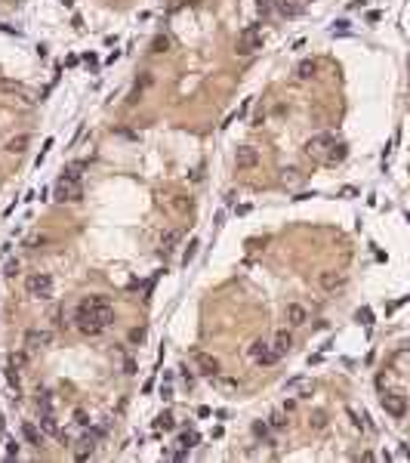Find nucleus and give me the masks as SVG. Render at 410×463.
<instances>
[{
  "instance_id": "obj_27",
  "label": "nucleus",
  "mask_w": 410,
  "mask_h": 463,
  "mask_svg": "<svg viewBox=\"0 0 410 463\" xmlns=\"http://www.w3.org/2000/svg\"><path fill=\"white\" fill-rule=\"evenodd\" d=\"M6 383H9V386H13L16 392L22 389V377H19V367H13V364H9V367H6Z\"/></svg>"
},
{
  "instance_id": "obj_5",
  "label": "nucleus",
  "mask_w": 410,
  "mask_h": 463,
  "mask_svg": "<svg viewBox=\"0 0 410 463\" xmlns=\"http://www.w3.org/2000/svg\"><path fill=\"white\" fill-rule=\"evenodd\" d=\"M379 401H382L385 414H392L395 420H401V417L407 414V398H404V392H382Z\"/></svg>"
},
{
  "instance_id": "obj_40",
  "label": "nucleus",
  "mask_w": 410,
  "mask_h": 463,
  "mask_svg": "<svg viewBox=\"0 0 410 463\" xmlns=\"http://www.w3.org/2000/svg\"><path fill=\"white\" fill-rule=\"evenodd\" d=\"M84 62H87V65L93 68V65H96V62H99V59H96V53H87V56H84Z\"/></svg>"
},
{
  "instance_id": "obj_28",
  "label": "nucleus",
  "mask_w": 410,
  "mask_h": 463,
  "mask_svg": "<svg viewBox=\"0 0 410 463\" xmlns=\"http://www.w3.org/2000/svg\"><path fill=\"white\" fill-rule=\"evenodd\" d=\"M173 207H176V210H179V213L191 210V198H182V195H179V198H173Z\"/></svg>"
},
{
  "instance_id": "obj_30",
  "label": "nucleus",
  "mask_w": 410,
  "mask_h": 463,
  "mask_svg": "<svg viewBox=\"0 0 410 463\" xmlns=\"http://www.w3.org/2000/svg\"><path fill=\"white\" fill-rule=\"evenodd\" d=\"M348 25H351V22H348V19H336V22H333V28H330V31H333V34H348Z\"/></svg>"
},
{
  "instance_id": "obj_3",
  "label": "nucleus",
  "mask_w": 410,
  "mask_h": 463,
  "mask_svg": "<svg viewBox=\"0 0 410 463\" xmlns=\"http://www.w3.org/2000/svg\"><path fill=\"white\" fill-rule=\"evenodd\" d=\"M250 355H253V362L262 364V367H272V364L281 362V352L275 349L272 343H265V340H256V343L250 346Z\"/></svg>"
},
{
  "instance_id": "obj_31",
  "label": "nucleus",
  "mask_w": 410,
  "mask_h": 463,
  "mask_svg": "<svg viewBox=\"0 0 410 463\" xmlns=\"http://www.w3.org/2000/svg\"><path fill=\"white\" fill-rule=\"evenodd\" d=\"M194 253H197V241H191V244H189V250H185V253H182V263H185V265H189V263L194 260Z\"/></svg>"
},
{
  "instance_id": "obj_8",
  "label": "nucleus",
  "mask_w": 410,
  "mask_h": 463,
  "mask_svg": "<svg viewBox=\"0 0 410 463\" xmlns=\"http://www.w3.org/2000/svg\"><path fill=\"white\" fill-rule=\"evenodd\" d=\"M234 164H238V170H253L259 164V152H256L253 145H241L238 152H234Z\"/></svg>"
},
{
  "instance_id": "obj_33",
  "label": "nucleus",
  "mask_w": 410,
  "mask_h": 463,
  "mask_svg": "<svg viewBox=\"0 0 410 463\" xmlns=\"http://www.w3.org/2000/svg\"><path fill=\"white\" fill-rule=\"evenodd\" d=\"M25 362H28V358H25V352H19V355H9V364H13V367H25Z\"/></svg>"
},
{
  "instance_id": "obj_34",
  "label": "nucleus",
  "mask_w": 410,
  "mask_h": 463,
  "mask_svg": "<svg viewBox=\"0 0 410 463\" xmlns=\"http://www.w3.org/2000/svg\"><path fill=\"white\" fill-rule=\"evenodd\" d=\"M160 398H163V401H170V398H173V386H170V380L160 386Z\"/></svg>"
},
{
  "instance_id": "obj_41",
  "label": "nucleus",
  "mask_w": 410,
  "mask_h": 463,
  "mask_svg": "<svg viewBox=\"0 0 410 463\" xmlns=\"http://www.w3.org/2000/svg\"><path fill=\"white\" fill-rule=\"evenodd\" d=\"M191 179H194V182H201V179H204V167H197V170L191 173Z\"/></svg>"
},
{
  "instance_id": "obj_11",
  "label": "nucleus",
  "mask_w": 410,
  "mask_h": 463,
  "mask_svg": "<svg viewBox=\"0 0 410 463\" xmlns=\"http://www.w3.org/2000/svg\"><path fill=\"white\" fill-rule=\"evenodd\" d=\"M327 145H330V136H327V133H318L315 139H309V142H306V155H309V158H324Z\"/></svg>"
},
{
  "instance_id": "obj_13",
  "label": "nucleus",
  "mask_w": 410,
  "mask_h": 463,
  "mask_svg": "<svg viewBox=\"0 0 410 463\" xmlns=\"http://www.w3.org/2000/svg\"><path fill=\"white\" fill-rule=\"evenodd\" d=\"M318 284L324 287V291H339V287H346V278L339 275V272H321L318 275Z\"/></svg>"
},
{
  "instance_id": "obj_29",
  "label": "nucleus",
  "mask_w": 410,
  "mask_h": 463,
  "mask_svg": "<svg viewBox=\"0 0 410 463\" xmlns=\"http://www.w3.org/2000/svg\"><path fill=\"white\" fill-rule=\"evenodd\" d=\"M358 321L364 324V328H370V324H373V312H370L367 306H364V309H358Z\"/></svg>"
},
{
  "instance_id": "obj_6",
  "label": "nucleus",
  "mask_w": 410,
  "mask_h": 463,
  "mask_svg": "<svg viewBox=\"0 0 410 463\" xmlns=\"http://www.w3.org/2000/svg\"><path fill=\"white\" fill-rule=\"evenodd\" d=\"M256 50H262V34H259V28H256V25H250V28H244V34H241L238 53H241V56H253Z\"/></svg>"
},
{
  "instance_id": "obj_43",
  "label": "nucleus",
  "mask_w": 410,
  "mask_h": 463,
  "mask_svg": "<svg viewBox=\"0 0 410 463\" xmlns=\"http://www.w3.org/2000/svg\"><path fill=\"white\" fill-rule=\"evenodd\" d=\"M62 3H65V6H68V9H71V6H74V0H62Z\"/></svg>"
},
{
  "instance_id": "obj_35",
  "label": "nucleus",
  "mask_w": 410,
  "mask_h": 463,
  "mask_svg": "<svg viewBox=\"0 0 410 463\" xmlns=\"http://www.w3.org/2000/svg\"><path fill=\"white\" fill-rule=\"evenodd\" d=\"M142 340H145V331H142V328L130 331V343H142Z\"/></svg>"
},
{
  "instance_id": "obj_17",
  "label": "nucleus",
  "mask_w": 410,
  "mask_h": 463,
  "mask_svg": "<svg viewBox=\"0 0 410 463\" xmlns=\"http://www.w3.org/2000/svg\"><path fill=\"white\" fill-rule=\"evenodd\" d=\"M84 170H87V161H74V164H68V167H65V173H62V176H65V179H74V182H80V176H84Z\"/></svg>"
},
{
  "instance_id": "obj_39",
  "label": "nucleus",
  "mask_w": 410,
  "mask_h": 463,
  "mask_svg": "<svg viewBox=\"0 0 410 463\" xmlns=\"http://www.w3.org/2000/svg\"><path fill=\"white\" fill-rule=\"evenodd\" d=\"M19 272V260H13V263H6V275H16Z\"/></svg>"
},
{
  "instance_id": "obj_10",
  "label": "nucleus",
  "mask_w": 410,
  "mask_h": 463,
  "mask_svg": "<svg viewBox=\"0 0 410 463\" xmlns=\"http://www.w3.org/2000/svg\"><path fill=\"white\" fill-rule=\"evenodd\" d=\"M346 155H348V145L346 142H333V139H330V145H327V152H324L321 161H324L327 167H336V164H343V161H346Z\"/></svg>"
},
{
  "instance_id": "obj_15",
  "label": "nucleus",
  "mask_w": 410,
  "mask_h": 463,
  "mask_svg": "<svg viewBox=\"0 0 410 463\" xmlns=\"http://www.w3.org/2000/svg\"><path fill=\"white\" fill-rule=\"evenodd\" d=\"M28 145H31V136H28V133H19V136H13V139L6 142V152H9V155H22Z\"/></svg>"
},
{
  "instance_id": "obj_19",
  "label": "nucleus",
  "mask_w": 410,
  "mask_h": 463,
  "mask_svg": "<svg viewBox=\"0 0 410 463\" xmlns=\"http://www.w3.org/2000/svg\"><path fill=\"white\" fill-rule=\"evenodd\" d=\"M179 232H167V235L160 238V250H163V257H167V253H173L176 250V244H179Z\"/></svg>"
},
{
  "instance_id": "obj_21",
  "label": "nucleus",
  "mask_w": 410,
  "mask_h": 463,
  "mask_svg": "<svg viewBox=\"0 0 410 463\" xmlns=\"http://www.w3.org/2000/svg\"><path fill=\"white\" fill-rule=\"evenodd\" d=\"M197 442H201V435H197V432H182L179 442H176V448H179V451H191Z\"/></svg>"
},
{
  "instance_id": "obj_24",
  "label": "nucleus",
  "mask_w": 410,
  "mask_h": 463,
  "mask_svg": "<svg viewBox=\"0 0 410 463\" xmlns=\"http://www.w3.org/2000/svg\"><path fill=\"white\" fill-rule=\"evenodd\" d=\"M167 50H170V37H167V34H158V37L151 40V53L160 56V53H167Z\"/></svg>"
},
{
  "instance_id": "obj_37",
  "label": "nucleus",
  "mask_w": 410,
  "mask_h": 463,
  "mask_svg": "<svg viewBox=\"0 0 410 463\" xmlns=\"http://www.w3.org/2000/svg\"><path fill=\"white\" fill-rule=\"evenodd\" d=\"M219 386H222V389H238V380H228V377H225V380H219Z\"/></svg>"
},
{
  "instance_id": "obj_32",
  "label": "nucleus",
  "mask_w": 410,
  "mask_h": 463,
  "mask_svg": "<svg viewBox=\"0 0 410 463\" xmlns=\"http://www.w3.org/2000/svg\"><path fill=\"white\" fill-rule=\"evenodd\" d=\"M312 426H315V430H324V426H327V417H324L321 411H315V417H312Z\"/></svg>"
},
{
  "instance_id": "obj_4",
  "label": "nucleus",
  "mask_w": 410,
  "mask_h": 463,
  "mask_svg": "<svg viewBox=\"0 0 410 463\" xmlns=\"http://www.w3.org/2000/svg\"><path fill=\"white\" fill-rule=\"evenodd\" d=\"M53 195H56V201H62V204H65V201H71V204H74V201H80V198H84V189H80V182H74V179H65V176H62V179L56 182Z\"/></svg>"
},
{
  "instance_id": "obj_22",
  "label": "nucleus",
  "mask_w": 410,
  "mask_h": 463,
  "mask_svg": "<svg viewBox=\"0 0 410 463\" xmlns=\"http://www.w3.org/2000/svg\"><path fill=\"white\" fill-rule=\"evenodd\" d=\"M253 435L262 438V442H268V445H275V442H272V430H268L265 420H256V423H253Z\"/></svg>"
},
{
  "instance_id": "obj_14",
  "label": "nucleus",
  "mask_w": 410,
  "mask_h": 463,
  "mask_svg": "<svg viewBox=\"0 0 410 463\" xmlns=\"http://www.w3.org/2000/svg\"><path fill=\"white\" fill-rule=\"evenodd\" d=\"M287 321L293 324V328H302V324L309 321V312H306V306H299V303H290V306H287Z\"/></svg>"
},
{
  "instance_id": "obj_42",
  "label": "nucleus",
  "mask_w": 410,
  "mask_h": 463,
  "mask_svg": "<svg viewBox=\"0 0 410 463\" xmlns=\"http://www.w3.org/2000/svg\"><path fill=\"white\" fill-rule=\"evenodd\" d=\"M74 417H77V423H80V426H87V423H90V420H87V414H84V411H77Z\"/></svg>"
},
{
  "instance_id": "obj_7",
  "label": "nucleus",
  "mask_w": 410,
  "mask_h": 463,
  "mask_svg": "<svg viewBox=\"0 0 410 463\" xmlns=\"http://www.w3.org/2000/svg\"><path fill=\"white\" fill-rule=\"evenodd\" d=\"M74 321H77V331L84 333V337H99V333L105 331V328H102V324L90 315L87 309H77V318H74Z\"/></svg>"
},
{
  "instance_id": "obj_25",
  "label": "nucleus",
  "mask_w": 410,
  "mask_h": 463,
  "mask_svg": "<svg viewBox=\"0 0 410 463\" xmlns=\"http://www.w3.org/2000/svg\"><path fill=\"white\" fill-rule=\"evenodd\" d=\"M268 430H287V414L275 411L272 417H268Z\"/></svg>"
},
{
  "instance_id": "obj_20",
  "label": "nucleus",
  "mask_w": 410,
  "mask_h": 463,
  "mask_svg": "<svg viewBox=\"0 0 410 463\" xmlns=\"http://www.w3.org/2000/svg\"><path fill=\"white\" fill-rule=\"evenodd\" d=\"M22 435H25L28 445H37V448H40V430H37L34 423H22Z\"/></svg>"
},
{
  "instance_id": "obj_9",
  "label": "nucleus",
  "mask_w": 410,
  "mask_h": 463,
  "mask_svg": "<svg viewBox=\"0 0 410 463\" xmlns=\"http://www.w3.org/2000/svg\"><path fill=\"white\" fill-rule=\"evenodd\" d=\"M194 364H197V374H204V377H219V358L213 355H207V352H197L194 355Z\"/></svg>"
},
{
  "instance_id": "obj_26",
  "label": "nucleus",
  "mask_w": 410,
  "mask_h": 463,
  "mask_svg": "<svg viewBox=\"0 0 410 463\" xmlns=\"http://www.w3.org/2000/svg\"><path fill=\"white\" fill-rule=\"evenodd\" d=\"M155 426H158V430H173V426H176L173 414H170V411H160V414H158V420H155Z\"/></svg>"
},
{
  "instance_id": "obj_18",
  "label": "nucleus",
  "mask_w": 410,
  "mask_h": 463,
  "mask_svg": "<svg viewBox=\"0 0 410 463\" xmlns=\"http://www.w3.org/2000/svg\"><path fill=\"white\" fill-rule=\"evenodd\" d=\"M40 430H43L46 435H59V423H56V417H53V411H46V414H40Z\"/></svg>"
},
{
  "instance_id": "obj_23",
  "label": "nucleus",
  "mask_w": 410,
  "mask_h": 463,
  "mask_svg": "<svg viewBox=\"0 0 410 463\" xmlns=\"http://www.w3.org/2000/svg\"><path fill=\"white\" fill-rule=\"evenodd\" d=\"M315 71H318V62H315V59H302V62H299V68H296V74H299L302 80H309Z\"/></svg>"
},
{
  "instance_id": "obj_2",
  "label": "nucleus",
  "mask_w": 410,
  "mask_h": 463,
  "mask_svg": "<svg viewBox=\"0 0 410 463\" xmlns=\"http://www.w3.org/2000/svg\"><path fill=\"white\" fill-rule=\"evenodd\" d=\"M25 291H28V297H34V299H50V297H53V278L46 275V272H34V275H28Z\"/></svg>"
},
{
  "instance_id": "obj_36",
  "label": "nucleus",
  "mask_w": 410,
  "mask_h": 463,
  "mask_svg": "<svg viewBox=\"0 0 410 463\" xmlns=\"http://www.w3.org/2000/svg\"><path fill=\"white\" fill-rule=\"evenodd\" d=\"M6 457H19V442H9L6 445Z\"/></svg>"
},
{
  "instance_id": "obj_1",
  "label": "nucleus",
  "mask_w": 410,
  "mask_h": 463,
  "mask_svg": "<svg viewBox=\"0 0 410 463\" xmlns=\"http://www.w3.org/2000/svg\"><path fill=\"white\" fill-rule=\"evenodd\" d=\"M77 309H87L90 315H93V318H96V321L102 324V328H108V324L114 321V309H111V303H108L105 297H87V299H84V303H80Z\"/></svg>"
},
{
  "instance_id": "obj_16",
  "label": "nucleus",
  "mask_w": 410,
  "mask_h": 463,
  "mask_svg": "<svg viewBox=\"0 0 410 463\" xmlns=\"http://www.w3.org/2000/svg\"><path fill=\"white\" fill-rule=\"evenodd\" d=\"M275 349H278L281 355L293 349V333H290V331H278V337H275Z\"/></svg>"
},
{
  "instance_id": "obj_12",
  "label": "nucleus",
  "mask_w": 410,
  "mask_h": 463,
  "mask_svg": "<svg viewBox=\"0 0 410 463\" xmlns=\"http://www.w3.org/2000/svg\"><path fill=\"white\" fill-rule=\"evenodd\" d=\"M50 340H53V333L50 331H28L25 333V346L34 352V349H43V346H50Z\"/></svg>"
},
{
  "instance_id": "obj_38",
  "label": "nucleus",
  "mask_w": 410,
  "mask_h": 463,
  "mask_svg": "<svg viewBox=\"0 0 410 463\" xmlns=\"http://www.w3.org/2000/svg\"><path fill=\"white\" fill-rule=\"evenodd\" d=\"M50 148H53V139H46V142H43V148H40V158H37V164H40V161L46 158V152H50Z\"/></svg>"
}]
</instances>
